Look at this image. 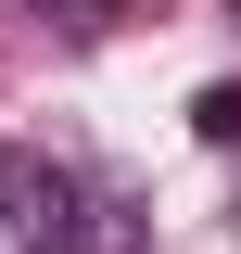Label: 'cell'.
I'll use <instances>...</instances> for the list:
<instances>
[{"label": "cell", "instance_id": "cell-1", "mask_svg": "<svg viewBox=\"0 0 241 254\" xmlns=\"http://www.w3.org/2000/svg\"><path fill=\"white\" fill-rule=\"evenodd\" d=\"M0 216H13L26 254H76V178L38 165V153H13V165H0Z\"/></svg>", "mask_w": 241, "mask_h": 254}, {"label": "cell", "instance_id": "cell-3", "mask_svg": "<svg viewBox=\"0 0 241 254\" xmlns=\"http://www.w3.org/2000/svg\"><path fill=\"white\" fill-rule=\"evenodd\" d=\"M38 13H51L63 38H115V0H38Z\"/></svg>", "mask_w": 241, "mask_h": 254}, {"label": "cell", "instance_id": "cell-2", "mask_svg": "<svg viewBox=\"0 0 241 254\" xmlns=\"http://www.w3.org/2000/svg\"><path fill=\"white\" fill-rule=\"evenodd\" d=\"M190 127H203L216 153H241V76H216V89H203V102H190Z\"/></svg>", "mask_w": 241, "mask_h": 254}, {"label": "cell", "instance_id": "cell-4", "mask_svg": "<svg viewBox=\"0 0 241 254\" xmlns=\"http://www.w3.org/2000/svg\"><path fill=\"white\" fill-rule=\"evenodd\" d=\"M229 216H241V190H229Z\"/></svg>", "mask_w": 241, "mask_h": 254}]
</instances>
